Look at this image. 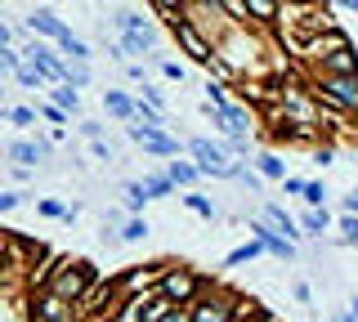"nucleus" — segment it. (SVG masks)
<instances>
[{"label":"nucleus","instance_id":"obj_1","mask_svg":"<svg viewBox=\"0 0 358 322\" xmlns=\"http://www.w3.org/2000/svg\"><path fill=\"white\" fill-rule=\"evenodd\" d=\"M193 157L202 161V175H220V179H229V175H238V166H233L229 157H224V148H215V144H206V139H193Z\"/></svg>","mask_w":358,"mask_h":322},{"label":"nucleus","instance_id":"obj_2","mask_svg":"<svg viewBox=\"0 0 358 322\" xmlns=\"http://www.w3.org/2000/svg\"><path fill=\"white\" fill-rule=\"evenodd\" d=\"M323 99H332L336 108H358V72H341V77L323 81Z\"/></svg>","mask_w":358,"mask_h":322},{"label":"nucleus","instance_id":"obj_3","mask_svg":"<svg viewBox=\"0 0 358 322\" xmlns=\"http://www.w3.org/2000/svg\"><path fill=\"white\" fill-rule=\"evenodd\" d=\"M130 139H139V144H144L148 153H157V157H175V153H179L175 139H171V135H162V126H148V121L130 126Z\"/></svg>","mask_w":358,"mask_h":322},{"label":"nucleus","instance_id":"obj_4","mask_svg":"<svg viewBox=\"0 0 358 322\" xmlns=\"http://www.w3.org/2000/svg\"><path fill=\"white\" fill-rule=\"evenodd\" d=\"M86 287H90V264H68L54 278V296H63V300H77Z\"/></svg>","mask_w":358,"mask_h":322},{"label":"nucleus","instance_id":"obj_5","mask_svg":"<svg viewBox=\"0 0 358 322\" xmlns=\"http://www.w3.org/2000/svg\"><path fill=\"white\" fill-rule=\"evenodd\" d=\"M27 54H32V63H36V68H41L50 81H72V68H63V63L54 59V50H50V45H32Z\"/></svg>","mask_w":358,"mask_h":322},{"label":"nucleus","instance_id":"obj_6","mask_svg":"<svg viewBox=\"0 0 358 322\" xmlns=\"http://www.w3.org/2000/svg\"><path fill=\"white\" fill-rule=\"evenodd\" d=\"M175 36H179V45H184V50L193 54L197 63H206V59H211V45H206L202 36H197V27H188V23H175Z\"/></svg>","mask_w":358,"mask_h":322},{"label":"nucleus","instance_id":"obj_7","mask_svg":"<svg viewBox=\"0 0 358 322\" xmlns=\"http://www.w3.org/2000/svg\"><path fill=\"white\" fill-rule=\"evenodd\" d=\"M27 23H32V32H41V36H54L59 45H63V41H72V32H68V27H63L54 14H45V9H41V14H32Z\"/></svg>","mask_w":358,"mask_h":322},{"label":"nucleus","instance_id":"obj_8","mask_svg":"<svg viewBox=\"0 0 358 322\" xmlns=\"http://www.w3.org/2000/svg\"><path fill=\"white\" fill-rule=\"evenodd\" d=\"M45 153H50V148L32 144V139H14V144H9V157H14L18 166H36V161H45Z\"/></svg>","mask_w":358,"mask_h":322},{"label":"nucleus","instance_id":"obj_9","mask_svg":"<svg viewBox=\"0 0 358 322\" xmlns=\"http://www.w3.org/2000/svg\"><path fill=\"white\" fill-rule=\"evenodd\" d=\"M171 309H175L171 296H153V300H144V305L135 309V318H139V322H162L166 314H171Z\"/></svg>","mask_w":358,"mask_h":322},{"label":"nucleus","instance_id":"obj_10","mask_svg":"<svg viewBox=\"0 0 358 322\" xmlns=\"http://www.w3.org/2000/svg\"><path fill=\"white\" fill-rule=\"evenodd\" d=\"M229 318H233L229 300H206V305L193 309V322H229Z\"/></svg>","mask_w":358,"mask_h":322},{"label":"nucleus","instance_id":"obj_11","mask_svg":"<svg viewBox=\"0 0 358 322\" xmlns=\"http://www.w3.org/2000/svg\"><path fill=\"white\" fill-rule=\"evenodd\" d=\"M103 103H108V112H117L121 121H139V108H135V99H130V94L108 90V94H103Z\"/></svg>","mask_w":358,"mask_h":322},{"label":"nucleus","instance_id":"obj_12","mask_svg":"<svg viewBox=\"0 0 358 322\" xmlns=\"http://www.w3.org/2000/svg\"><path fill=\"white\" fill-rule=\"evenodd\" d=\"M251 233H256V242L265 246V251H273V255H278V260H291V242H282L278 233H269V229H265V224H256V229H251Z\"/></svg>","mask_w":358,"mask_h":322},{"label":"nucleus","instance_id":"obj_13","mask_svg":"<svg viewBox=\"0 0 358 322\" xmlns=\"http://www.w3.org/2000/svg\"><path fill=\"white\" fill-rule=\"evenodd\" d=\"M193 291H197L193 273H184V269H179V273H171V278H166V296H171V300H188Z\"/></svg>","mask_w":358,"mask_h":322},{"label":"nucleus","instance_id":"obj_14","mask_svg":"<svg viewBox=\"0 0 358 322\" xmlns=\"http://www.w3.org/2000/svg\"><path fill=\"white\" fill-rule=\"evenodd\" d=\"M265 220L273 224L278 233H287V238H296V224L287 220V211H278V206H265Z\"/></svg>","mask_w":358,"mask_h":322},{"label":"nucleus","instance_id":"obj_15","mask_svg":"<svg viewBox=\"0 0 358 322\" xmlns=\"http://www.w3.org/2000/svg\"><path fill=\"white\" fill-rule=\"evenodd\" d=\"M148 197H153V193H148V184H126V206H130V211H139Z\"/></svg>","mask_w":358,"mask_h":322},{"label":"nucleus","instance_id":"obj_16","mask_svg":"<svg viewBox=\"0 0 358 322\" xmlns=\"http://www.w3.org/2000/svg\"><path fill=\"white\" fill-rule=\"evenodd\" d=\"M54 103H59V108H68V112L81 108V99H77V90H72V85H59V90H54Z\"/></svg>","mask_w":358,"mask_h":322},{"label":"nucleus","instance_id":"obj_17","mask_svg":"<svg viewBox=\"0 0 358 322\" xmlns=\"http://www.w3.org/2000/svg\"><path fill=\"white\" fill-rule=\"evenodd\" d=\"M305 229L314 233V238H323V233H327V211H309L305 215Z\"/></svg>","mask_w":358,"mask_h":322},{"label":"nucleus","instance_id":"obj_18","mask_svg":"<svg viewBox=\"0 0 358 322\" xmlns=\"http://www.w3.org/2000/svg\"><path fill=\"white\" fill-rule=\"evenodd\" d=\"M332 68H336V72H358V68H354V59H350V50H345V45H336V54H332Z\"/></svg>","mask_w":358,"mask_h":322},{"label":"nucleus","instance_id":"obj_19","mask_svg":"<svg viewBox=\"0 0 358 322\" xmlns=\"http://www.w3.org/2000/svg\"><path fill=\"white\" fill-rule=\"evenodd\" d=\"M171 179H175V184H193L197 170H193V166H184V161H171Z\"/></svg>","mask_w":358,"mask_h":322},{"label":"nucleus","instance_id":"obj_20","mask_svg":"<svg viewBox=\"0 0 358 322\" xmlns=\"http://www.w3.org/2000/svg\"><path fill=\"white\" fill-rule=\"evenodd\" d=\"M260 255V242H251V246H238V251L229 255V264H247V260H256Z\"/></svg>","mask_w":358,"mask_h":322},{"label":"nucleus","instance_id":"obj_21","mask_svg":"<svg viewBox=\"0 0 358 322\" xmlns=\"http://www.w3.org/2000/svg\"><path fill=\"white\" fill-rule=\"evenodd\" d=\"M144 184H148V193H153V197H166V193H171V184H175V179L153 175V179H144Z\"/></svg>","mask_w":358,"mask_h":322},{"label":"nucleus","instance_id":"obj_22","mask_svg":"<svg viewBox=\"0 0 358 322\" xmlns=\"http://www.w3.org/2000/svg\"><path fill=\"white\" fill-rule=\"evenodd\" d=\"M184 202H188V206H193V211H197V215H206V220H215V206H211V202H206V197H197V193H193V197H184Z\"/></svg>","mask_w":358,"mask_h":322},{"label":"nucleus","instance_id":"obj_23","mask_svg":"<svg viewBox=\"0 0 358 322\" xmlns=\"http://www.w3.org/2000/svg\"><path fill=\"white\" fill-rule=\"evenodd\" d=\"M260 170H265L269 179H282V161H278V157H269V153L260 157Z\"/></svg>","mask_w":358,"mask_h":322},{"label":"nucleus","instance_id":"obj_24","mask_svg":"<svg viewBox=\"0 0 358 322\" xmlns=\"http://www.w3.org/2000/svg\"><path fill=\"white\" fill-rule=\"evenodd\" d=\"M9 121H14V126H32L36 112H32V108H9Z\"/></svg>","mask_w":358,"mask_h":322},{"label":"nucleus","instance_id":"obj_25","mask_svg":"<svg viewBox=\"0 0 358 322\" xmlns=\"http://www.w3.org/2000/svg\"><path fill=\"white\" fill-rule=\"evenodd\" d=\"M144 233H148V224H144V220H130L121 238H126V242H139V238H144Z\"/></svg>","mask_w":358,"mask_h":322},{"label":"nucleus","instance_id":"obj_26","mask_svg":"<svg viewBox=\"0 0 358 322\" xmlns=\"http://www.w3.org/2000/svg\"><path fill=\"white\" fill-rule=\"evenodd\" d=\"M323 197H327L323 184H305V202H309V206H323Z\"/></svg>","mask_w":358,"mask_h":322},{"label":"nucleus","instance_id":"obj_27","mask_svg":"<svg viewBox=\"0 0 358 322\" xmlns=\"http://www.w3.org/2000/svg\"><path fill=\"white\" fill-rule=\"evenodd\" d=\"M247 5H251L256 18H273V0H247Z\"/></svg>","mask_w":358,"mask_h":322},{"label":"nucleus","instance_id":"obj_28","mask_svg":"<svg viewBox=\"0 0 358 322\" xmlns=\"http://www.w3.org/2000/svg\"><path fill=\"white\" fill-rule=\"evenodd\" d=\"M41 211H45V215H59V220H72V211H63L59 202H41Z\"/></svg>","mask_w":358,"mask_h":322},{"label":"nucleus","instance_id":"obj_29","mask_svg":"<svg viewBox=\"0 0 358 322\" xmlns=\"http://www.w3.org/2000/svg\"><path fill=\"white\" fill-rule=\"evenodd\" d=\"M341 233H345L350 242H358V220H354V215H350V220H341Z\"/></svg>","mask_w":358,"mask_h":322},{"label":"nucleus","instance_id":"obj_30","mask_svg":"<svg viewBox=\"0 0 358 322\" xmlns=\"http://www.w3.org/2000/svg\"><path fill=\"white\" fill-rule=\"evenodd\" d=\"M162 322H193V318H184V314H175V309H171V314H166Z\"/></svg>","mask_w":358,"mask_h":322},{"label":"nucleus","instance_id":"obj_31","mask_svg":"<svg viewBox=\"0 0 358 322\" xmlns=\"http://www.w3.org/2000/svg\"><path fill=\"white\" fill-rule=\"evenodd\" d=\"M345 211H358V193H354V197H345Z\"/></svg>","mask_w":358,"mask_h":322},{"label":"nucleus","instance_id":"obj_32","mask_svg":"<svg viewBox=\"0 0 358 322\" xmlns=\"http://www.w3.org/2000/svg\"><path fill=\"white\" fill-rule=\"evenodd\" d=\"M157 5H162V9H175V5H179V0H157Z\"/></svg>","mask_w":358,"mask_h":322},{"label":"nucleus","instance_id":"obj_33","mask_svg":"<svg viewBox=\"0 0 358 322\" xmlns=\"http://www.w3.org/2000/svg\"><path fill=\"white\" fill-rule=\"evenodd\" d=\"M354 318H358V300H354Z\"/></svg>","mask_w":358,"mask_h":322},{"label":"nucleus","instance_id":"obj_34","mask_svg":"<svg viewBox=\"0 0 358 322\" xmlns=\"http://www.w3.org/2000/svg\"><path fill=\"white\" fill-rule=\"evenodd\" d=\"M336 322H350V318H336Z\"/></svg>","mask_w":358,"mask_h":322}]
</instances>
